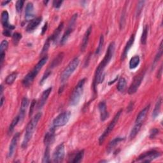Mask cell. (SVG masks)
<instances>
[{
  "label": "cell",
  "instance_id": "cell-1",
  "mask_svg": "<svg viewBox=\"0 0 163 163\" xmlns=\"http://www.w3.org/2000/svg\"><path fill=\"white\" fill-rule=\"evenodd\" d=\"M115 43L114 42L110 43L104 58H103V59L101 61L100 64L99 65L98 68L96 69V71L95 73V76H94V83H93L95 92H96V86L98 84L102 83L103 82V80H104V78H105L104 71H105V69L106 68L107 66L108 65V63L111 61L112 58L113 57V55L114 52H115Z\"/></svg>",
  "mask_w": 163,
  "mask_h": 163
},
{
  "label": "cell",
  "instance_id": "cell-2",
  "mask_svg": "<svg viewBox=\"0 0 163 163\" xmlns=\"http://www.w3.org/2000/svg\"><path fill=\"white\" fill-rule=\"evenodd\" d=\"M41 115L42 114L41 112L37 113L27 125L24 138L23 139L22 143V147L23 149H26V148L27 146L29 141H30V140L33 137L34 131L38 125V123L40 120Z\"/></svg>",
  "mask_w": 163,
  "mask_h": 163
},
{
  "label": "cell",
  "instance_id": "cell-3",
  "mask_svg": "<svg viewBox=\"0 0 163 163\" xmlns=\"http://www.w3.org/2000/svg\"><path fill=\"white\" fill-rule=\"evenodd\" d=\"M47 60H48L47 56L43 57L42 59H41V60L38 63V64L35 66V68L33 69V70L29 72L27 75L24 78V79L22 80V84L24 85V87H27L33 83L34 79H35V77H36V75H38V73L42 68V67L45 65V64L46 63Z\"/></svg>",
  "mask_w": 163,
  "mask_h": 163
},
{
  "label": "cell",
  "instance_id": "cell-4",
  "mask_svg": "<svg viewBox=\"0 0 163 163\" xmlns=\"http://www.w3.org/2000/svg\"><path fill=\"white\" fill-rule=\"evenodd\" d=\"M85 79L80 80L76 87L74 89V90L70 98V105L71 106H76L78 105L83 94L84 85L85 83Z\"/></svg>",
  "mask_w": 163,
  "mask_h": 163
},
{
  "label": "cell",
  "instance_id": "cell-5",
  "mask_svg": "<svg viewBox=\"0 0 163 163\" xmlns=\"http://www.w3.org/2000/svg\"><path fill=\"white\" fill-rule=\"evenodd\" d=\"M80 63V60L78 57L74 58L73 60L69 63L65 70L63 71L61 76V82L62 84H65L68 81L73 73L77 68Z\"/></svg>",
  "mask_w": 163,
  "mask_h": 163
},
{
  "label": "cell",
  "instance_id": "cell-6",
  "mask_svg": "<svg viewBox=\"0 0 163 163\" xmlns=\"http://www.w3.org/2000/svg\"><path fill=\"white\" fill-rule=\"evenodd\" d=\"M122 112V110H120L119 111H118L115 116L114 117V118H113V120L111 121V122L109 124V125L108 126V127H107V129H105V131H104V132L103 133V134L101 135V136L99 137V145H102L103 143V142L105 141V139L107 138V137L110 134V132L113 131L114 127L115 126V125L117 124V123L118 122V119H119V117L121 115V113Z\"/></svg>",
  "mask_w": 163,
  "mask_h": 163
},
{
  "label": "cell",
  "instance_id": "cell-7",
  "mask_svg": "<svg viewBox=\"0 0 163 163\" xmlns=\"http://www.w3.org/2000/svg\"><path fill=\"white\" fill-rule=\"evenodd\" d=\"M71 112H64L57 115L53 121V126L54 127H59L64 126L66 125L70 118Z\"/></svg>",
  "mask_w": 163,
  "mask_h": 163
},
{
  "label": "cell",
  "instance_id": "cell-8",
  "mask_svg": "<svg viewBox=\"0 0 163 163\" xmlns=\"http://www.w3.org/2000/svg\"><path fill=\"white\" fill-rule=\"evenodd\" d=\"M77 14H75L73 15V17H71V20L70 21L69 24H68V27L67 28V29L66 30L65 33H64L61 40V44L63 46L64 44L66 43V42L68 41L71 33L74 30V28H75V25L76 23V21L77 19Z\"/></svg>",
  "mask_w": 163,
  "mask_h": 163
},
{
  "label": "cell",
  "instance_id": "cell-9",
  "mask_svg": "<svg viewBox=\"0 0 163 163\" xmlns=\"http://www.w3.org/2000/svg\"><path fill=\"white\" fill-rule=\"evenodd\" d=\"M65 155V145L63 143L59 144L53 152L52 159L54 162H61L63 161Z\"/></svg>",
  "mask_w": 163,
  "mask_h": 163
},
{
  "label": "cell",
  "instance_id": "cell-10",
  "mask_svg": "<svg viewBox=\"0 0 163 163\" xmlns=\"http://www.w3.org/2000/svg\"><path fill=\"white\" fill-rule=\"evenodd\" d=\"M144 75H145V73L142 72V73L138 74V75L135 77L131 85H130L129 89H128V93L129 94H133L137 91V90L138 89V88L143 79Z\"/></svg>",
  "mask_w": 163,
  "mask_h": 163
},
{
  "label": "cell",
  "instance_id": "cell-11",
  "mask_svg": "<svg viewBox=\"0 0 163 163\" xmlns=\"http://www.w3.org/2000/svg\"><path fill=\"white\" fill-rule=\"evenodd\" d=\"M161 154L157 151H149L147 152H145L140 155L137 161H142V162H149L152 161V160L156 159L157 157L161 156Z\"/></svg>",
  "mask_w": 163,
  "mask_h": 163
},
{
  "label": "cell",
  "instance_id": "cell-12",
  "mask_svg": "<svg viewBox=\"0 0 163 163\" xmlns=\"http://www.w3.org/2000/svg\"><path fill=\"white\" fill-rule=\"evenodd\" d=\"M52 87H49V89H47V90L44 91L43 93H42L40 98L39 99L38 101V104H37V108L38 109H40L44 105L46 104V103L52 91Z\"/></svg>",
  "mask_w": 163,
  "mask_h": 163
},
{
  "label": "cell",
  "instance_id": "cell-13",
  "mask_svg": "<svg viewBox=\"0 0 163 163\" xmlns=\"http://www.w3.org/2000/svg\"><path fill=\"white\" fill-rule=\"evenodd\" d=\"M19 136H20L19 132H17L16 134L13 136V138L12 139L11 143H10V146H9L8 152V158H10L13 156V154L15 152V150H16V149L17 142H18V140H19Z\"/></svg>",
  "mask_w": 163,
  "mask_h": 163
},
{
  "label": "cell",
  "instance_id": "cell-14",
  "mask_svg": "<svg viewBox=\"0 0 163 163\" xmlns=\"http://www.w3.org/2000/svg\"><path fill=\"white\" fill-rule=\"evenodd\" d=\"M8 19H9V15L8 12L3 11L2 13V24L4 27V29H8V30L12 31L13 29L16 28V27L8 23Z\"/></svg>",
  "mask_w": 163,
  "mask_h": 163
},
{
  "label": "cell",
  "instance_id": "cell-15",
  "mask_svg": "<svg viewBox=\"0 0 163 163\" xmlns=\"http://www.w3.org/2000/svg\"><path fill=\"white\" fill-rule=\"evenodd\" d=\"M98 108L100 113V117L101 121H105L107 118H108L109 114L107 109V105L105 101H101L99 103Z\"/></svg>",
  "mask_w": 163,
  "mask_h": 163
},
{
  "label": "cell",
  "instance_id": "cell-16",
  "mask_svg": "<svg viewBox=\"0 0 163 163\" xmlns=\"http://www.w3.org/2000/svg\"><path fill=\"white\" fill-rule=\"evenodd\" d=\"M34 7L32 3H28L26 7L25 11V19L26 21H32L34 19Z\"/></svg>",
  "mask_w": 163,
  "mask_h": 163
},
{
  "label": "cell",
  "instance_id": "cell-17",
  "mask_svg": "<svg viewBox=\"0 0 163 163\" xmlns=\"http://www.w3.org/2000/svg\"><path fill=\"white\" fill-rule=\"evenodd\" d=\"M134 41H135V35H131V36L130 37V38L127 41V43H126V46L124 49L123 52H122V55H121V60L122 61H124V59H126V57H127V53H128L129 49L132 46L133 43H134Z\"/></svg>",
  "mask_w": 163,
  "mask_h": 163
},
{
  "label": "cell",
  "instance_id": "cell-18",
  "mask_svg": "<svg viewBox=\"0 0 163 163\" xmlns=\"http://www.w3.org/2000/svg\"><path fill=\"white\" fill-rule=\"evenodd\" d=\"M8 46V43L7 40H3L0 46V65L2 67L4 59L5 57V51L7 50Z\"/></svg>",
  "mask_w": 163,
  "mask_h": 163
},
{
  "label": "cell",
  "instance_id": "cell-19",
  "mask_svg": "<svg viewBox=\"0 0 163 163\" xmlns=\"http://www.w3.org/2000/svg\"><path fill=\"white\" fill-rule=\"evenodd\" d=\"M28 104H29L28 99L27 98L24 97L22 100L21 106V108H20V112H19V114L21 122L24 119V118L25 117V114H26V109L28 107Z\"/></svg>",
  "mask_w": 163,
  "mask_h": 163
},
{
  "label": "cell",
  "instance_id": "cell-20",
  "mask_svg": "<svg viewBox=\"0 0 163 163\" xmlns=\"http://www.w3.org/2000/svg\"><path fill=\"white\" fill-rule=\"evenodd\" d=\"M42 20L41 17H37L36 19H33L32 21H30L26 27V31L27 32H32L35 29L39 26V24L41 23Z\"/></svg>",
  "mask_w": 163,
  "mask_h": 163
},
{
  "label": "cell",
  "instance_id": "cell-21",
  "mask_svg": "<svg viewBox=\"0 0 163 163\" xmlns=\"http://www.w3.org/2000/svg\"><path fill=\"white\" fill-rule=\"evenodd\" d=\"M91 31H92V27L90 26L87 29V30L86 31V32L84 36L82 42V45H81V51L82 52H84L85 50V49L87 48L89 40L90 35L91 33Z\"/></svg>",
  "mask_w": 163,
  "mask_h": 163
},
{
  "label": "cell",
  "instance_id": "cell-22",
  "mask_svg": "<svg viewBox=\"0 0 163 163\" xmlns=\"http://www.w3.org/2000/svg\"><path fill=\"white\" fill-rule=\"evenodd\" d=\"M150 108V105H149L148 106H146V107H145L140 113L139 114L137 115V119L135 121V123L137 124H143V122L145 120V118L147 115L148 112H149Z\"/></svg>",
  "mask_w": 163,
  "mask_h": 163
},
{
  "label": "cell",
  "instance_id": "cell-23",
  "mask_svg": "<svg viewBox=\"0 0 163 163\" xmlns=\"http://www.w3.org/2000/svg\"><path fill=\"white\" fill-rule=\"evenodd\" d=\"M54 131H55V127L53 126L50 131L47 132L46 133V135L45 136V138H44V143L47 145L49 146L51 145L54 140Z\"/></svg>",
  "mask_w": 163,
  "mask_h": 163
},
{
  "label": "cell",
  "instance_id": "cell-24",
  "mask_svg": "<svg viewBox=\"0 0 163 163\" xmlns=\"http://www.w3.org/2000/svg\"><path fill=\"white\" fill-rule=\"evenodd\" d=\"M124 138H121V137H117L115 138V139H113L112 141H111L109 143V145L107 146V152L108 153H110L113 150L114 148L121 141H122L124 140Z\"/></svg>",
  "mask_w": 163,
  "mask_h": 163
},
{
  "label": "cell",
  "instance_id": "cell-25",
  "mask_svg": "<svg viewBox=\"0 0 163 163\" xmlns=\"http://www.w3.org/2000/svg\"><path fill=\"white\" fill-rule=\"evenodd\" d=\"M63 57H64L63 53H60L59 54H58L57 55V57L52 61V62L50 64V67L49 68L48 70H50V71H52V69H54L55 67L58 66L59 64H60L62 62V60H63Z\"/></svg>",
  "mask_w": 163,
  "mask_h": 163
},
{
  "label": "cell",
  "instance_id": "cell-26",
  "mask_svg": "<svg viewBox=\"0 0 163 163\" xmlns=\"http://www.w3.org/2000/svg\"><path fill=\"white\" fill-rule=\"evenodd\" d=\"M63 27H64V24H63V22H61L60 24L59 25V26H58L57 28L55 29V31H54V33L52 34V35L50 37H49L51 41H52L53 42L55 43V42L57 40V39H58V38H59V35H60V33H61V31H62V29H63Z\"/></svg>",
  "mask_w": 163,
  "mask_h": 163
},
{
  "label": "cell",
  "instance_id": "cell-27",
  "mask_svg": "<svg viewBox=\"0 0 163 163\" xmlns=\"http://www.w3.org/2000/svg\"><path fill=\"white\" fill-rule=\"evenodd\" d=\"M161 104H162V98L159 97L157 101L156 102L154 110L153 113H152V117L154 118H156L159 115V113H160V111H161Z\"/></svg>",
  "mask_w": 163,
  "mask_h": 163
},
{
  "label": "cell",
  "instance_id": "cell-28",
  "mask_svg": "<svg viewBox=\"0 0 163 163\" xmlns=\"http://www.w3.org/2000/svg\"><path fill=\"white\" fill-rule=\"evenodd\" d=\"M142 124H137L135 123V126L132 127L131 132H130V135H129V138L130 140H132L135 138V137L137 135V134L138 133V132L140 131L141 127Z\"/></svg>",
  "mask_w": 163,
  "mask_h": 163
},
{
  "label": "cell",
  "instance_id": "cell-29",
  "mask_svg": "<svg viewBox=\"0 0 163 163\" xmlns=\"http://www.w3.org/2000/svg\"><path fill=\"white\" fill-rule=\"evenodd\" d=\"M140 59L138 55H135L132 57L129 61V68L130 69H135L140 64Z\"/></svg>",
  "mask_w": 163,
  "mask_h": 163
},
{
  "label": "cell",
  "instance_id": "cell-30",
  "mask_svg": "<svg viewBox=\"0 0 163 163\" xmlns=\"http://www.w3.org/2000/svg\"><path fill=\"white\" fill-rule=\"evenodd\" d=\"M127 86V82L124 78L122 77L119 79L117 85V89L118 91L121 93H124L126 89Z\"/></svg>",
  "mask_w": 163,
  "mask_h": 163
},
{
  "label": "cell",
  "instance_id": "cell-31",
  "mask_svg": "<svg viewBox=\"0 0 163 163\" xmlns=\"http://www.w3.org/2000/svg\"><path fill=\"white\" fill-rule=\"evenodd\" d=\"M20 122V118H19V116L17 115V117H15L13 121H12L10 126H9V128H8V134H11V133L13 132V131L14 130V128L16 127V126L17 125V124Z\"/></svg>",
  "mask_w": 163,
  "mask_h": 163
},
{
  "label": "cell",
  "instance_id": "cell-32",
  "mask_svg": "<svg viewBox=\"0 0 163 163\" xmlns=\"http://www.w3.org/2000/svg\"><path fill=\"white\" fill-rule=\"evenodd\" d=\"M17 73H16V72H13L12 73H11L10 75H9L6 80H5V82L8 85H12L14 81L16 80V79H17Z\"/></svg>",
  "mask_w": 163,
  "mask_h": 163
},
{
  "label": "cell",
  "instance_id": "cell-33",
  "mask_svg": "<svg viewBox=\"0 0 163 163\" xmlns=\"http://www.w3.org/2000/svg\"><path fill=\"white\" fill-rule=\"evenodd\" d=\"M147 36H148V26H145L144 27L142 35L141 37V44H143V45H145V44L146 43Z\"/></svg>",
  "mask_w": 163,
  "mask_h": 163
},
{
  "label": "cell",
  "instance_id": "cell-34",
  "mask_svg": "<svg viewBox=\"0 0 163 163\" xmlns=\"http://www.w3.org/2000/svg\"><path fill=\"white\" fill-rule=\"evenodd\" d=\"M84 150L79 152L77 154V155L75 156V157H74L73 159L71 161V162H75H75H80L82 161V159L84 157Z\"/></svg>",
  "mask_w": 163,
  "mask_h": 163
},
{
  "label": "cell",
  "instance_id": "cell-35",
  "mask_svg": "<svg viewBox=\"0 0 163 163\" xmlns=\"http://www.w3.org/2000/svg\"><path fill=\"white\" fill-rule=\"evenodd\" d=\"M21 38H22V35L21 33H14L12 36V40H13V42L14 45L17 46L20 40H21Z\"/></svg>",
  "mask_w": 163,
  "mask_h": 163
},
{
  "label": "cell",
  "instance_id": "cell-36",
  "mask_svg": "<svg viewBox=\"0 0 163 163\" xmlns=\"http://www.w3.org/2000/svg\"><path fill=\"white\" fill-rule=\"evenodd\" d=\"M162 55V41L161 42V44H160V46H159V48L158 49V52L154 59V64L156 65V63L159 60L160 58L161 57Z\"/></svg>",
  "mask_w": 163,
  "mask_h": 163
},
{
  "label": "cell",
  "instance_id": "cell-37",
  "mask_svg": "<svg viewBox=\"0 0 163 163\" xmlns=\"http://www.w3.org/2000/svg\"><path fill=\"white\" fill-rule=\"evenodd\" d=\"M43 162H50V150L49 146H47V148L44 154L43 158Z\"/></svg>",
  "mask_w": 163,
  "mask_h": 163
},
{
  "label": "cell",
  "instance_id": "cell-38",
  "mask_svg": "<svg viewBox=\"0 0 163 163\" xmlns=\"http://www.w3.org/2000/svg\"><path fill=\"white\" fill-rule=\"evenodd\" d=\"M103 44H104V37H103V35H101V37H100V39H99V42L98 47H97L96 50V54L98 55L101 52V51L102 50V48H103Z\"/></svg>",
  "mask_w": 163,
  "mask_h": 163
},
{
  "label": "cell",
  "instance_id": "cell-39",
  "mask_svg": "<svg viewBox=\"0 0 163 163\" xmlns=\"http://www.w3.org/2000/svg\"><path fill=\"white\" fill-rule=\"evenodd\" d=\"M50 41H51V40H50V38H49L47 40V41H46V43H45V45H44V47H43V49H42L41 54H43L44 53H46V52L48 50V49H49V46H50Z\"/></svg>",
  "mask_w": 163,
  "mask_h": 163
},
{
  "label": "cell",
  "instance_id": "cell-40",
  "mask_svg": "<svg viewBox=\"0 0 163 163\" xmlns=\"http://www.w3.org/2000/svg\"><path fill=\"white\" fill-rule=\"evenodd\" d=\"M24 1H22V0H19V1H17L16 2V10H17V12H21L22 9V7H23V5H24Z\"/></svg>",
  "mask_w": 163,
  "mask_h": 163
},
{
  "label": "cell",
  "instance_id": "cell-41",
  "mask_svg": "<svg viewBox=\"0 0 163 163\" xmlns=\"http://www.w3.org/2000/svg\"><path fill=\"white\" fill-rule=\"evenodd\" d=\"M145 3V2H139L138 6H137V16H139L141 12V10L143 7V5Z\"/></svg>",
  "mask_w": 163,
  "mask_h": 163
},
{
  "label": "cell",
  "instance_id": "cell-42",
  "mask_svg": "<svg viewBox=\"0 0 163 163\" xmlns=\"http://www.w3.org/2000/svg\"><path fill=\"white\" fill-rule=\"evenodd\" d=\"M36 100L33 99L31 102V107H30V110H29V116H31L33 113V111H34V109H35V107L36 106Z\"/></svg>",
  "mask_w": 163,
  "mask_h": 163
},
{
  "label": "cell",
  "instance_id": "cell-43",
  "mask_svg": "<svg viewBox=\"0 0 163 163\" xmlns=\"http://www.w3.org/2000/svg\"><path fill=\"white\" fill-rule=\"evenodd\" d=\"M63 1H54L53 2V6L54 8H59V7H60L63 3Z\"/></svg>",
  "mask_w": 163,
  "mask_h": 163
},
{
  "label": "cell",
  "instance_id": "cell-44",
  "mask_svg": "<svg viewBox=\"0 0 163 163\" xmlns=\"http://www.w3.org/2000/svg\"><path fill=\"white\" fill-rule=\"evenodd\" d=\"M158 132H159V130L157 129H152V131H151L150 138H154L156 137V135H157L158 134Z\"/></svg>",
  "mask_w": 163,
  "mask_h": 163
},
{
  "label": "cell",
  "instance_id": "cell-45",
  "mask_svg": "<svg viewBox=\"0 0 163 163\" xmlns=\"http://www.w3.org/2000/svg\"><path fill=\"white\" fill-rule=\"evenodd\" d=\"M12 31L11 30H8V29H4V31L3 32V34L4 36H7V37H10L12 35Z\"/></svg>",
  "mask_w": 163,
  "mask_h": 163
},
{
  "label": "cell",
  "instance_id": "cell-46",
  "mask_svg": "<svg viewBox=\"0 0 163 163\" xmlns=\"http://www.w3.org/2000/svg\"><path fill=\"white\" fill-rule=\"evenodd\" d=\"M133 107H134V104H133V103H131L127 107V112H130L131 111H132L133 109Z\"/></svg>",
  "mask_w": 163,
  "mask_h": 163
},
{
  "label": "cell",
  "instance_id": "cell-47",
  "mask_svg": "<svg viewBox=\"0 0 163 163\" xmlns=\"http://www.w3.org/2000/svg\"><path fill=\"white\" fill-rule=\"evenodd\" d=\"M47 29V23H46L45 25H44L43 29H42V33H41V35H44V34H45V33L46 32Z\"/></svg>",
  "mask_w": 163,
  "mask_h": 163
},
{
  "label": "cell",
  "instance_id": "cell-48",
  "mask_svg": "<svg viewBox=\"0 0 163 163\" xmlns=\"http://www.w3.org/2000/svg\"><path fill=\"white\" fill-rule=\"evenodd\" d=\"M162 66H161V68H160V70H159V75H157V78H161V75H162Z\"/></svg>",
  "mask_w": 163,
  "mask_h": 163
},
{
  "label": "cell",
  "instance_id": "cell-49",
  "mask_svg": "<svg viewBox=\"0 0 163 163\" xmlns=\"http://www.w3.org/2000/svg\"><path fill=\"white\" fill-rule=\"evenodd\" d=\"M9 3H10V1H8V2H3L2 3V6H5V5H6L7 4Z\"/></svg>",
  "mask_w": 163,
  "mask_h": 163
},
{
  "label": "cell",
  "instance_id": "cell-50",
  "mask_svg": "<svg viewBox=\"0 0 163 163\" xmlns=\"http://www.w3.org/2000/svg\"><path fill=\"white\" fill-rule=\"evenodd\" d=\"M3 101H4V98H3V96H1V105H1V107L3 106Z\"/></svg>",
  "mask_w": 163,
  "mask_h": 163
},
{
  "label": "cell",
  "instance_id": "cell-51",
  "mask_svg": "<svg viewBox=\"0 0 163 163\" xmlns=\"http://www.w3.org/2000/svg\"><path fill=\"white\" fill-rule=\"evenodd\" d=\"M117 79H118V77H117L116 78H115V79L114 80H113V81H111V82H109V85H111L112 84H113L117 80Z\"/></svg>",
  "mask_w": 163,
  "mask_h": 163
}]
</instances>
